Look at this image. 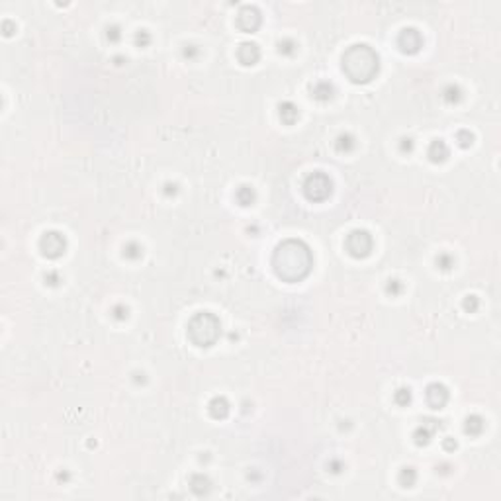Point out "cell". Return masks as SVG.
Here are the masks:
<instances>
[{
    "mask_svg": "<svg viewBox=\"0 0 501 501\" xmlns=\"http://www.w3.org/2000/svg\"><path fill=\"white\" fill-rule=\"evenodd\" d=\"M272 266L278 278L284 282H300L312 272L314 254L312 249L298 239L280 243L272 254Z\"/></svg>",
    "mask_w": 501,
    "mask_h": 501,
    "instance_id": "obj_1",
    "label": "cell"
},
{
    "mask_svg": "<svg viewBox=\"0 0 501 501\" xmlns=\"http://www.w3.org/2000/svg\"><path fill=\"white\" fill-rule=\"evenodd\" d=\"M378 68H380V59L376 51L366 44L350 46L342 55V70L356 84L370 82L378 74Z\"/></svg>",
    "mask_w": 501,
    "mask_h": 501,
    "instance_id": "obj_2",
    "label": "cell"
},
{
    "mask_svg": "<svg viewBox=\"0 0 501 501\" xmlns=\"http://www.w3.org/2000/svg\"><path fill=\"white\" fill-rule=\"evenodd\" d=\"M222 323L214 314L200 312L188 321V337L196 346H212L220 339Z\"/></svg>",
    "mask_w": 501,
    "mask_h": 501,
    "instance_id": "obj_3",
    "label": "cell"
},
{
    "mask_svg": "<svg viewBox=\"0 0 501 501\" xmlns=\"http://www.w3.org/2000/svg\"><path fill=\"white\" fill-rule=\"evenodd\" d=\"M333 182L325 172H314L304 182V194L310 202H323L331 196Z\"/></svg>",
    "mask_w": 501,
    "mask_h": 501,
    "instance_id": "obj_4",
    "label": "cell"
},
{
    "mask_svg": "<svg viewBox=\"0 0 501 501\" xmlns=\"http://www.w3.org/2000/svg\"><path fill=\"white\" fill-rule=\"evenodd\" d=\"M344 247L348 250V254H352L354 258H364L370 254V250L374 247V241H372V235L364 231V229H354L348 233L346 241H344Z\"/></svg>",
    "mask_w": 501,
    "mask_h": 501,
    "instance_id": "obj_5",
    "label": "cell"
},
{
    "mask_svg": "<svg viewBox=\"0 0 501 501\" xmlns=\"http://www.w3.org/2000/svg\"><path fill=\"white\" fill-rule=\"evenodd\" d=\"M40 250L47 258H59L67 250V239L59 231H47L40 239Z\"/></svg>",
    "mask_w": 501,
    "mask_h": 501,
    "instance_id": "obj_6",
    "label": "cell"
},
{
    "mask_svg": "<svg viewBox=\"0 0 501 501\" xmlns=\"http://www.w3.org/2000/svg\"><path fill=\"white\" fill-rule=\"evenodd\" d=\"M398 46H400V49L404 53L413 55V53H417L423 47V38H421V34L415 28H406L398 36Z\"/></svg>",
    "mask_w": 501,
    "mask_h": 501,
    "instance_id": "obj_7",
    "label": "cell"
},
{
    "mask_svg": "<svg viewBox=\"0 0 501 501\" xmlns=\"http://www.w3.org/2000/svg\"><path fill=\"white\" fill-rule=\"evenodd\" d=\"M260 22H262L260 12H258L254 6H245V8L239 12V16H237V26H239L243 32H247V34L256 32L258 26H260Z\"/></svg>",
    "mask_w": 501,
    "mask_h": 501,
    "instance_id": "obj_8",
    "label": "cell"
},
{
    "mask_svg": "<svg viewBox=\"0 0 501 501\" xmlns=\"http://www.w3.org/2000/svg\"><path fill=\"white\" fill-rule=\"evenodd\" d=\"M425 398H427V404H429L433 410H440V408H444L446 402H448V390L442 386V384H431V386L427 388Z\"/></svg>",
    "mask_w": 501,
    "mask_h": 501,
    "instance_id": "obj_9",
    "label": "cell"
},
{
    "mask_svg": "<svg viewBox=\"0 0 501 501\" xmlns=\"http://www.w3.org/2000/svg\"><path fill=\"white\" fill-rule=\"evenodd\" d=\"M237 57H239V61L243 63V65H254L258 59H260V49L256 44H252V42H245V44H241L239 49H237Z\"/></svg>",
    "mask_w": 501,
    "mask_h": 501,
    "instance_id": "obj_10",
    "label": "cell"
},
{
    "mask_svg": "<svg viewBox=\"0 0 501 501\" xmlns=\"http://www.w3.org/2000/svg\"><path fill=\"white\" fill-rule=\"evenodd\" d=\"M427 155H429V159L433 160V162H444V160L448 159L450 151H448V145L442 139H434V141H431V145H429Z\"/></svg>",
    "mask_w": 501,
    "mask_h": 501,
    "instance_id": "obj_11",
    "label": "cell"
},
{
    "mask_svg": "<svg viewBox=\"0 0 501 501\" xmlns=\"http://www.w3.org/2000/svg\"><path fill=\"white\" fill-rule=\"evenodd\" d=\"M208 410H210V415H212L214 419H226V417L229 415L228 400H226L224 396H218V398H214V400L210 402Z\"/></svg>",
    "mask_w": 501,
    "mask_h": 501,
    "instance_id": "obj_12",
    "label": "cell"
},
{
    "mask_svg": "<svg viewBox=\"0 0 501 501\" xmlns=\"http://www.w3.org/2000/svg\"><path fill=\"white\" fill-rule=\"evenodd\" d=\"M436 421H433V425H427V423H423L421 427H417V431H415V442L419 444V446H423V444H429L431 442V438H433L434 431H436Z\"/></svg>",
    "mask_w": 501,
    "mask_h": 501,
    "instance_id": "obj_13",
    "label": "cell"
},
{
    "mask_svg": "<svg viewBox=\"0 0 501 501\" xmlns=\"http://www.w3.org/2000/svg\"><path fill=\"white\" fill-rule=\"evenodd\" d=\"M210 488H212V482H210L208 476H204V474H196V476L190 478V490H192L196 496H204V494H208Z\"/></svg>",
    "mask_w": 501,
    "mask_h": 501,
    "instance_id": "obj_14",
    "label": "cell"
},
{
    "mask_svg": "<svg viewBox=\"0 0 501 501\" xmlns=\"http://www.w3.org/2000/svg\"><path fill=\"white\" fill-rule=\"evenodd\" d=\"M298 116H300V110H298V106H294L292 102H282V104H280V120H282L284 124L292 126V124L298 120Z\"/></svg>",
    "mask_w": 501,
    "mask_h": 501,
    "instance_id": "obj_15",
    "label": "cell"
},
{
    "mask_svg": "<svg viewBox=\"0 0 501 501\" xmlns=\"http://www.w3.org/2000/svg\"><path fill=\"white\" fill-rule=\"evenodd\" d=\"M484 419L480 417V415H470L468 419H466V423H464V431L468 434H472V436H478V434H482V431H484Z\"/></svg>",
    "mask_w": 501,
    "mask_h": 501,
    "instance_id": "obj_16",
    "label": "cell"
},
{
    "mask_svg": "<svg viewBox=\"0 0 501 501\" xmlns=\"http://www.w3.org/2000/svg\"><path fill=\"white\" fill-rule=\"evenodd\" d=\"M312 92H314V98H316V100H319V102H327V100L333 96V84H329V82H318Z\"/></svg>",
    "mask_w": 501,
    "mask_h": 501,
    "instance_id": "obj_17",
    "label": "cell"
},
{
    "mask_svg": "<svg viewBox=\"0 0 501 501\" xmlns=\"http://www.w3.org/2000/svg\"><path fill=\"white\" fill-rule=\"evenodd\" d=\"M235 198H237V202L241 206H250L254 202V190L245 184V186H241V188L235 192Z\"/></svg>",
    "mask_w": 501,
    "mask_h": 501,
    "instance_id": "obj_18",
    "label": "cell"
},
{
    "mask_svg": "<svg viewBox=\"0 0 501 501\" xmlns=\"http://www.w3.org/2000/svg\"><path fill=\"white\" fill-rule=\"evenodd\" d=\"M398 480H400L402 488H413V486H415V482H417V472H415L411 466H408V468H402V472H400Z\"/></svg>",
    "mask_w": 501,
    "mask_h": 501,
    "instance_id": "obj_19",
    "label": "cell"
},
{
    "mask_svg": "<svg viewBox=\"0 0 501 501\" xmlns=\"http://www.w3.org/2000/svg\"><path fill=\"white\" fill-rule=\"evenodd\" d=\"M352 149H354V137L350 136V134H341V136L337 137V151L348 153Z\"/></svg>",
    "mask_w": 501,
    "mask_h": 501,
    "instance_id": "obj_20",
    "label": "cell"
},
{
    "mask_svg": "<svg viewBox=\"0 0 501 501\" xmlns=\"http://www.w3.org/2000/svg\"><path fill=\"white\" fill-rule=\"evenodd\" d=\"M442 98L448 102V104H458L462 100V90L454 86V84H448L444 90H442Z\"/></svg>",
    "mask_w": 501,
    "mask_h": 501,
    "instance_id": "obj_21",
    "label": "cell"
},
{
    "mask_svg": "<svg viewBox=\"0 0 501 501\" xmlns=\"http://www.w3.org/2000/svg\"><path fill=\"white\" fill-rule=\"evenodd\" d=\"M124 254L128 256V258H132V260H137V258H141V254H143V247L136 243V241H132V243H128L126 247H124Z\"/></svg>",
    "mask_w": 501,
    "mask_h": 501,
    "instance_id": "obj_22",
    "label": "cell"
},
{
    "mask_svg": "<svg viewBox=\"0 0 501 501\" xmlns=\"http://www.w3.org/2000/svg\"><path fill=\"white\" fill-rule=\"evenodd\" d=\"M394 402L398 406H408L411 402V390L410 388H400L396 394H394Z\"/></svg>",
    "mask_w": 501,
    "mask_h": 501,
    "instance_id": "obj_23",
    "label": "cell"
},
{
    "mask_svg": "<svg viewBox=\"0 0 501 501\" xmlns=\"http://www.w3.org/2000/svg\"><path fill=\"white\" fill-rule=\"evenodd\" d=\"M456 141H458L460 147H470L472 141H474V136H472L470 132H466V130H460V132L456 134Z\"/></svg>",
    "mask_w": 501,
    "mask_h": 501,
    "instance_id": "obj_24",
    "label": "cell"
},
{
    "mask_svg": "<svg viewBox=\"0 0 501 501\" xmlns=\"http://www.w3.org/2000/svg\"><path fill=\"white\" fill-rule=\"evenodd\" d=\"M280 53H284V55H294L296 53V42H292V40H284V42H280Z\"/></svg>",
    "mask_w": 501,
    "mask_h": 501,
    "instance_id": "obj_25",
    "label": "cell"
},
{
    "mask_svg": "<svg viewBox=\"0 0 501 501\" xmlns=\"http://www.w3.org/2000/svg\"><path fill=\"white\" fill-rule=\"evenodd\" d=\"M436 264H438L442 270H448V268H452L454 258H452L450 254H438V256H436Z\"/></svg>",
    "mask_w": 501,
    "mask_h": 501,
    "instance_id": "obj_26",
    "label": "cell"
},
{
    "mask_svg": "<svg viewBox=\"0 0 501 501\" xmlns=\"http://www.w3.org/2000/svg\"><path fill=\"white\" fill-rule=\"evenodd\" d=\"M462 306H464V310L466 312H476L478 310V306H480V302H478V298L476 296H466L464 298V302H462Z\"/></svg>",
    "mask_w": 501,
    "mask_h": 501,
    "instance_id": "obj_27",
    "label": "cell"
},
{
    "mask_svg": "<svg viewBox=\"0 0 501 501\" xmlns=\"http://www.w3.org/2000/svg\"><path fill=\"white\" fill-rule=\"evenodd\" d=\"M388 294H392V296H398V294H402V290H404V284L400 282V280H390L386 286Z\"/></svg>",
    "mask_w": 501,
    "mask_h": 501,
    "instance_id": "obj_28",
    "label": "cell"
},
{
    "mask_svg": "<svg viewBox=\"0 0 501 501\" xmlns=\"http://www.w3.org/2000/svg\"><path fill=\"white\" fill-rule=\"evenodd\" d=\"M149 42H151V36L147 34V30H139V32L136 34V44L139 47L149 46Z\"/></svg>",
    "mask_w": 501,
    "mask_h": 501,
    "instance_id": "obj_29",
    "label": "cell"
},
{
    "mask_svg": "<svg viewBox=\"0 0 501 501\" xmlns=\"http://www.w3.org/2000/svg\"><path fill=\"white\" fill-rule=\"evenodd\" d=\"M114 318L116 319H126L128 318V308H124V306H116L114 308Z\"/></svg>",
    "mask_w": 501,
    "mask_h": 501,
    "instance_id": "obj_30",
    "label": "cell"
},
{
    "mask_svg": "<svg viewBox=\"0 0 501 501\" xmlns=\"http://www.w3.org/2000/svg\"><path fill=\"white\" fill-rule=\"evenodd\" d=\"M46 284L57 286V284H59V274H57V272H47L46 274Z\"/></svg>",
    "mask_w": 501,
    "mask_h": 501,
    "instance_id": "obj_31",
    "label": "cell"
},
{
    "mask_svg": "<svg viewBox=\"0 0 501 501\" xmlns=\"http://www.w3.org/2000/svg\"><path fill=\"white\" fill-rule=\"evenodd\" d=\"M108 40H112V42H118V40H120V28H118V26L108 28Z\"/></svg>",
    "mask_w": 501,
    "mask_h": 501,
    "instance_id": "obj_32",
    "label": "cell"
},
{
    "mask_svg": "<svg viewBox=\"0 0 501 501\" xmlns=\"http://www.w3.org/2000/svg\"><path fill=\"white\" fill-rule=\"evenodd\" d=\"M411 149H413V141H411L410 137H404V139H402V151H404V153H406V151L410 153Z\"/></svg>",
    "mask_w": 501,
    "mask_h": 501,
    "instance_id": "obj_33",
    "label": "cell"
},
{
    "mask_svg": "<svg viewBox=\"0 0 501 501\" xmlns=\"http://www.w3.org/2000/svg\"><path fill=\"white\" fill-rule=\"evenodd\" d=\"M198 53V49L194 46H186V49H184V57H194Z\"/></svg>",
    "mask_w": 501,
    "mask_h": 501,
    "instance_id": "obj_34",
    "label": "cell"
},
{
    "mask_svg": "<svg viewBox=\"0 0 501 501\" xmlns=\"http://www.w3.org/2000/svg\"><path fill=\"white\" fill-rule=\"evenodd\" d=\"M166 194H176V184H166Z\"/></svg>",
    "mask_w": 501,
    "mask_h": 501,
    "instance_id": "obj_35",
    "label": "cell"
},
{
    "mask_svg": "<svg viewBox=\"0 0 501 501\" xmlns=\"http://www.w3.org/2000/svg\"><path fill=\"white\" fill-rule=\"evenodd\" d=\"M331 468H333L331 472H335V474H337V472H341V470H339V468H341V464H339V462H331Z\"/></svg>",
    "mask_w": 501,
    "mask_h": 501,
    "instance_id": "obj_36",
    "label": "cell"
},
{
    "mask_svg": "<svg viewBox=\"0 0 501 501\" xmlns=\"http://www.w3.org/2000/svg\"><path fill=\"white\" fill-rule=\"evenodd\" d=\"M444 446H446V448H454L456 442H452V440H444Z\"/></svg>",
    "mask_w": 501,
    "mask_h": 501,
    "instance_id": "obj_37",
    "label": "cell"
}]
</instances>
